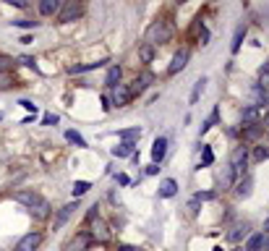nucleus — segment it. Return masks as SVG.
I'll use <instances>...</instances> for the list:
<instances>
[{
	"label": "nucleus",
	"mask_w": 269,
	"mask_h": 251,
	"mask_svg": "<svg viewBox=\"0 0 269 251\" xmlns=\"http://www.w3.org/2000/svg\"><path fill=\"white\" fill-rule=\"evenodd\" d=\"M8 3H10V6H16V8H26L24 0H8Z\"/></svg>",
	"instance_id": "c03bdc74"
},
{
	"label": "nucleus",
	"mask_w": 269,
	"mask_h": 251,
	"mask_svg": "<svg viewBox=\"0 0 269 251\" xmlns=\"http://www.w3.org/2000/svg\"><path fill=\"white\" fill-rule=\"evenodd\" d=\"M18 105H21V108H26L29 112H34V116H37V105H34V102H29V100H21Z\"/></svg>",
	"instance_id": "e433bc0d"
},
{
	"label": "nucleus",
	"mask_w": 269,
	"mask_h": 251,
	"mask_svg": "<svg viewBox=\"0 0 269 251\" xmlns=\"http://www.w3.org/2000/svg\"><path fill=\"white\" fill-rule=\"evenodd\" d=\"M0 120H3V116H0Z\"/></svg>",
	"instance_id": "864d4df0"
},
{
	"label": "nucleus",
	"mask_w": 269,
	"mask_h": 251,
	"mask_svg": "<svg viewBox=\"0 0 269 251\" xmlns=\"http://www.w3.org/2000/svg\"><path fill=\"white\" fill-rule=\"evenodd\" d=\"M248 230H251V225H248V222H238V225H236V228H232V230L228 233V238H230L232 244H238L240 238L248 236Z\"/></svg>",
	"instance_id": "dca6fc26"
},
{
	"label": "nucleus",
	"mask_w": 269,
	"mask_h": 251,
	"mask_svg": "<svg viewBox=\"0 0 269 251\" xmlns=\"http://www.w3.org/2000/svg\"><path fill=\"white\" fill-rule=\"evenodd\" d=\"M40 199H42L40 194H37V191H29V188H21V191H16V194H14V202L24 204V207H29V210H32Z\"/></svg>",
	"instance_id": "6e6552de"
},
{
	"label": "nucleus",
	"mask_w": 269,
	"mask_h": 251,
	"mask_svg": "<svg viewBox=\"0 0 269 251\" xmlns=\"http://www.w3.org/2000/svg\"><path fill=\"white\" fill-rule=\"evenodd\" d=\"M118 184H123V186H128V184H131V178H128V176H123V173H120V176H118Z\"/></svg>",
	"instance_id": "37998d69"
},
{
	"label": "nucleus",
	"mask_w": 269,
	"mask_h": 251,
	"mask_svg": "<svg viewBox=\"0 0 269 251\" xmlns=\"http://www.w3.org/2000/svg\"><path fill=\"white\" fill-rule=\"evenodd\" d=\"M240 118H243V123H256V118H259V108H256V105H246L240 110Z\"/></svg>",
	"instance_id": "4be33fe9"
},
{
	"label": "nucleus",
	"mask_w": 269,
	"mask_h": 251,
	"mask_svg": "<svg viewBox=\"0 0 269 251\" xmlns=\"http://www.w3.org/2000/svg\"><path fill=\"white\" fill-rule=\"evenodd\" d=\"M246 32H248V26H246V24H240V26L236 29V34H232V44H230L232 52L240 50V44H243V40H246Z\"/></svg>",
	"instance_id": "aec40b11"
},
{
	"label": "nucleus",
	"mask_w": 269,
	"mask_h": 251,
	"mask_svg": "<svg viewBox=\"0 0 269 251\" xmlns=\"http://www.w3.org/2000/svg\"><path fill=\"white\" fill-rule=\"evenodd\" d=\"M188 58H191V52L188 50H178L172 55V60H170V66H168V74L170 76H175V74H180L186 66H188Z\"/></svg>",
	"instance_id": "0eeeda50"
},
{
	"label": "nucleus",
	"mask_w": 269,
	"mask_h": 251,
	"mask_svg": "<svg viewBox=\"0 0 269 251\" xmlns=\"http://www.w3.org/2000/svg\"><path fill=\"white\" fill-rule=\"evenodd\" d=\"M104 66V60H97V63H86V66H71L68 74H86V71H94V68Z\"/></svg>",
	"instance_id": "b1692460"
},
{
	"label": "nucleus",
	"mask_w": 269,
	"mask_h": 251,
	"mask_svg": "<svg viewBox=\"0 0 269 251\" xmlns=\"http://www.w3.org/2000/svg\"><path fill=\"white\" fill-rule=\"evenodd\" d=\"M58 123V116H52V112H50V116H44V126H55Z\"/></svg>",
	"instance_id": "ea45409f"
},
{
	"label": "nucleus",
	"mask_w": 269,
	"mask_h": 251,
	"mask_svg": "<svg viewBox=\"0 0 269 251\" xmlns=\"http://www.w3.org/2000/svg\"><path fill=\"white\" fill-rule=\"evenodd\" d=\"M120 76H123V71H120V68H118V66H110L108 76H104V84H108L110 89H115V86L120 84Z\"/></svg>",
	"instance_id": "6ab92c4d"
},
{
	"label": "nucleus",
	"mask_w": 269,
	"mask_h": 251,
	"mask_svg": "<svg viewBox=\"0 0 269 251\" xmlns=\"http://www.w3.org/2000/svg\"><path fill=\"white\" fill-rule=\"evenodd\" d=\"M212 251H222V248H220V246H214V248H212Z\"/></svg>",
	"instance_id": "3c124183"
},
{
	"label": "nucleus",
	"mask_w": 269,
	"mask_h": 251,
	"mask_svg": "<svg viewBox=\"0 0 269 251\" xmlns=\"http://www.w3.org/2000/svg\"><path fill=\"white\" fill-rule=\"evenodd\" d=\"M262 128H269V112H266V118H264V126H262Z\"/></svg>",
	"instance_id": "09e8293b"
},
{
	"label": "nucleus",
	"mask_w": 269,
	"mask_h": 251,
	"mask_svg": "<svg viewBox=\"0 0 269 251\" xmlns=\"http://www.w3.org/2000/svg\"><path fill=\"white\" fill-rule=\"evenodd\" d=\"M269 160V146H256L254 150V162H264Z\"/></svg>",
	"instance_id": "72a5a7b5"
},
{
	"label": "nucleus",
	"mask_w": 269,
	"mask_h": 251,
	"mask_svg": "<svg viewBox=\"0 0 269 251\" xmlns=\"http://www.w3.org/2000/svg\"><path fill=\"white\" fill-rule=\"evenodd\" d=\"M152 82H154V76H152V74H144V76H138V78H134V84L128 86V89H131V97H136V94H142V92H144V89H146V86H149Z\"/></svg>",
	"instance_id": "ddd939ff"
},
{
	"label": "nucleus",
	"mask_w": 269,
	"mask_h": 251,
	"mask_svg": "<svg viewBox=\"0 0 269 251\" xmlns=\"http://www.w3.org/2000/svg\"><path fill=\"white\" fill-rule=\"evenodd\" d=\"M157 170H160L157 165H149V168H146V176H154V173H157Z\"/></svg>",
	"instance_id": "a18cd8bd"
},
{
	"label": "nucleus",
	"mask_w": 269,
	"mask_h": 251,
	"mask_svg": "<svg viewBox=\"0 0 269 251\" xmlns=\"http://www.w3.org/2000/svg\"><path fill=\"white\" fill-rule=\"evenodd\" d=\"M264 246V233H256L248 238V244H246V251H259Z\"/></svg>",
	"instance_id": "393cba45"
},
{
	"label": "nucleus",
	"mask_w": 269,
	"mask_h": 251,
	"mask_svg": "<svg viewBox=\"0 0 269 251\" xmlns=\"http://www.w3.org/2000/svg\"><path fill=\"white\" fill-rule=\"evenodd\" d=\"M172 26L168 24V21H152L149 29H146V44H152V48H157V44H168L172 40Z\"/></svg>",
	"instance_id": "f257e3e1"
},
{
	"label": "nucleus",
	"mask_w": 269,
	"mask_h": 251,
	"mask_svg": "<svg viewBox=\"0 0 269 251\" xmlns=\"http://www.w3.org/2000/svg\"><path fill=\"white\" fill-rule=\"evenodd\" d=\"M66 139L71 142V144H76V146H86L84 136H81V134H76V131H66Z\"/></svg>",
	"instance_id": "473e14b6"
},
{
	"label": "nucleus",
	"mask_w": 269,
	"mask_h": 251,
	"mask_svg": "<svg viewBox=\"0 0 269 251\" xmlns=\"http://www.w3.org/2000/svg\"><path fill=\"white\" fill-rule=\"evenodd\" d=\"M204 84H206V78H198V82H196L194 92H191V105H196V102H198V97H202V92H204Z\"/></svg>",
	"instance_id": "c756f323"
},
{
	"label": "nucleus",
	"mask_w": 269,
	"mask_h": 251,
	"mask_svg": "<svg viewBox=\"0 0 269 251\" xmlns=\"http://www.w3.org/2000/svg\"><path fill=\"white\" fill-rule=\"evenodd\" d=\"M246 165H248V146H236L232 150V154H230V168H232V173H236V178L240 176H246Z\"/></svg>",
	"instance_id": "f03ea898"
},
{
	"label": "nucleus",
	"mask_w": 269,
	"mask_h": 251,
	"mask_svg": "<svg viewBox=\"0 0 269 251\" xmlns=\"http://www.w3.org/2000/svg\"><path fill=\"white\" fill-rule=\"evenodd\" d=\"M134 97H131V89H128L126 84H118L112 89V105H118V108H123V105H128V102H131Z\"/></svg>",
	"instance_id": "1a4fd4ad"
},
{
	"label": "nucleus",
	"mask_w": 269,
	"mask_h": 251,
	"mask_svg": "<svg viewBox=\"0 0 269 251\" xmlns=\"http://www.w3.org/2000/svg\"><path fill=\"white\" fill-rule=\"evenodd\" d=\"M14 66H16L14 58H8V55H0V74H10V71H14Z\"/></svg>",
	"instance_id": "bb28decb"
},
{
	"label": "nucleus",
	"mask_w": 269,
	"mask_h": 251,
	"mask_svg": "<svg viewBox=\"0 0 269 251\" xmlns=\"http://www.w3.org/2000/svg\"><path fill=\"white\" fill-rule=\"evenodd\" d=\"M262 134H264V128L259 123H248V126H243V128H240V139L243 142H256Z\"/></svg>",
	"instance_id": "f8f14e48"
},
{
	"label": "nucleus",
	"mask_w": 269,
	"mask_h": 251,
	"mask_svg": "<svg viewBox=\"0 0 269 251\" xmlns=\"http://www.w3.org/2000/svg\"><path fill=\"white\" fill-rule=\"evenodd\" d=\"M89 225H92V233H89L92 241H97V244H108L110 241V228H108V222H104V220L97 218V220H92Z\"/></svg>",
	"instance_id": "39448f33"
},
{
	"label": "nucleus",
	"mask_w": 269,
	"mask_h": 251,
	"mask_svg": "<svg viewBox=\"0 0 269 251\" xmlns=\"http://www.w3.org/2000/svg\"><path fill=\"white\" fill-rule=\"evenodd\" d=\"M214 162V152H212V146H202V165L209 168Z\"/></svg>",
	"instance_id": "7c9ffc66"
},
{
	"label": "nucleus",
	"mask_w": 269,
	"mask_h": 251,
	"mask_svg": "<svg viewBox=\"0 0 269 251\" xmlns=\"http://www.w3.org/2000/svg\"><path fill=\"white\" fill-rule=\"evenodd\" d=\"M102 108H104V110H110V108H112V102H110V97H108V94L102 97Z\"/></svg>",
	"instance_id": "79ce46f5"
},
{
	"label": "nucleus",
	"mask_w": 269,
	"mask_h": 251,
	"mask_svg": "<svg viewBox=\"0 0 269 251\" xmlns=\"http://www.w3.org/2000/svg\"><path fill=\"white\" fill-rule=\"evenodd\" d=\"M89 188H92V184H86V180H76V184H74V188H71V191H74V196L78 199V196H84V194H86Z\"/></svg>",
	"instance_id": "c85d7f7f"
},
{
	"label": "nucleus",
	"mask_w": 269,
	"mask_h": 251,
	"mask_svg": "<svg viewBox=\"0 0 269 251\" xmlns=\"http://www.w3.org/2000/svg\"><path fill=\"white\" fill-rule=\"evenodd\" d=\"M262 248H264V251H269V236L264 238V246H262Z\"/></svg>",
	"instance_id": "de8ad7c7"
},
{
	"label": "nucleus",
	"mask_w": 269,
	"mask_h": 251,
	"mask_svg": "<svg viewBox=\"0 0 269 251\" xmlns=\"http://www.w3.org/2000/svg\"><path fill=\"white\" fill-rule=\"evenodd\" d=\"M112 154H115V157H128V154H136V144H134V142H120L118 146H112Z\"/></svg>",
	"instance_id": "a211bd4d"
},
{
	"label": "nucleus",
	"mask_w": 269,
	"mask_h": 251,
	"mask_svg": "<svg viewBox=\"0 0 269 251\" xmlns=\"http://www.w3.org/2000/svg\"><path fill=\"white\" fill-rule=\"evenodd\" d=\"M29 212H32L34 220H48V218H50V202H48V199H40Z\"/></svg>",
	"instance_id": "4468645a"
},
{
	"label": "nucleus",
	"mask_w": 269,
	"mask_h": 251,
	"mask_svg": "<svg viewBox=\"0 0 269 251\" xmlns=\"http://www.w3.org/2000/svg\"><path fill=\"white\" fill-rule=\"evenodd\" d=\"M256 86H262L264 92H269V63H264L259 68V84H256Z\"/></svg>",
	"instance_id": "a878e982"
},
{
	"label": "nucleus",
	"mask_w": 269,
	"mask_h": 251,
	"mask_svg": "<svg viewBox=\"0 0 269 251\" xmlns=\"http://www.w3.org/2000/svg\"><path fill=\"white\" fill-rule=\"evenodd\" d=\"M266 108H269V105H266Z\"/></svg>",
	"instance_id": "5fc2aeb1"
},
{
	"label": "nucleus",
	"mask_w": 269,
	"mask_h": 251,
	"mask_svg": "<svg viewBox=\"0 0 269 251\" xmlns=\"http://www.w3.org/2000/svg\"><path fill=\"white\" fill-rule=\"evenodd\" d=\"M168 154V139L165 136H160V139H154V144H152V160H154V165L162 162Z\"/></svg>",
	"instance_id": "9d476101"
},
{
	"label": "nucleus",
	"mask_w": 269,
	"mask_h": 251,
	"mask_svg": "<svg viewBox=\"0 0 269 251\" xmlns=\"http://www.w3.org/2000/svg\"><path fill=\"white\" fill-rule=\"evenodd\" d=\"M142 136V128H131V131H120V139L123 142H134V139H138Z\"/></svg>",
	"instance_id": "f704fd0d"
},
{
	"label": "nucleus",
	"mask_w": 269,
	"mask_h": 251,
	"mask_svg": "<svg viewBox=\"0 0 269 251\" xmlns=\"http://www.w3.org/2000/svg\"><path fill=\"white\" fill-rule=\"evenodd\" d=\"M40 244H42V233H40V230H32V233H26L24 238H18V244H16L14 251H37Z\"/></svg>",
	"instance_id": "20e7f679"
},
{
	"label": "nucleus",
	"mask_w": 269,
	"mask_h": 251,
	"mask_svg": "<svg viewBox=\"0 0 269 251\" xmlns=\"http://www.w3.org/2000/svg\"><path fill=\"white\" fill-rule=\"evenodd\" d=\"M58 10H60V3H58V0H42L40 3V14L42 16H52V14H58Z\"/></svg>",
	"instance_id": "412c9836"
},
{
	"label": "nucleus",
	"mask_w": 269,
	"mask_h": 251,
	"mask_svg": "<svg viewBox=\"0 0 269 251\" xmlns=\"http://www.w3.org/2000/svg\"><path fill=\"white\" fill-rule=\"evenodd\" d=\"M89 246H92V236L81 230V233H76V236L71 238V241H68V244L63 246V251H86Z\"/></svg>",
	"instance_id": "423d86ee"
},
{
	"label": "nucleus",
	"mask_w": 269,
	"mask_h": 251,
	"mask_svg": "<svg viewBox=\"0 0 269 251\" xmlns=\"http://www.w3.org/2000/svg\"><path fill=\"white\" fill-rule=\"evenodd\" d=\"M264 230H269V218H266V222H264Z\"/></svg>",
	"instance_id": "8fccbe9b"
},
{
	"label": "nucleus",
	"mask_w": 269,
	"mask_h": 251,
	"mask_svg": "<svg viewBox=\"0 0 269 251\" xmlns=\"http://www.w3.org/2000/svg\"><path fill=\"white\" fill-rule=\"evenodd\" d=\"M198 204H202V199L194 196V199H191V204H188V210H191V212H198Z\"/></svg>",
	"instance_id": "58836bf2"
},
{
	"label": "nucleus",
	"mask_w": 269,
	"mask_h": 251,
	"mask_svg": "<svg viewBox=\"0 0 269 251\" xmlns=\"http://www.w3.org/2000/svg\"><path fill=\"white\" fill-rule=\"evenodd\" d=\"M78 210V202H71V204H66V207L58 212V218H55V230H60V228L68 222V218H71V214Z\"/></svg>",
	"instance_id": "9b49d317"
},
{
	"label": "nucleus",
	"mask_w": 269,
	"mask_h": 251,
	"mask_svg": "<svg viewBox=\"0 0 269 251\" xmlns=\"http://www.w3.org/2000/svg\"><path fill=\"white\" fill-rule=\"evenodd\" d=\"M81 14H84V6L76 3V0H68V3H63L60 10H58V24H71Z\"/></svg>",
	"instance_id": "7ed1b4c3"
},
{
	"label": "nucleus",
	"mask_w": 269,
	"mask_h": 251,
	"mask_svg": "<svg viewBox=\"0 0 269 251\" xmlns=\"http://www.w3.org/2000/svg\"><path fill=\"white\" fill-rule=\"evenodd\" d=\"M18 63H21V66H29V68H34V58H29V55H21Z\"/></svg>",
	"instance_id": "4c0bfd02"
},
{
	"label": "nucleus",
	"mask_w": 269,
	"mask_h": 251,
	"mask_svg": "<svg viewBox=\"0 0 269 251\" xmlns=\"http://www.w3.org/2000/svg\"><path fill=\"white\" fill-rule=\"evenodd\" d=\"M217 118H220V110H217V108H214V110H212V112H209V118H206V120H204V123H202V134H206V131H209V128H212V126H214V123H217Z\"/></svg>",
	"instance_id": "cd10ccee"
},
{
	"label": "nucleus",
	"mask_w": 269,
	"mask_h": 251,
	"mask_svg": "<svg viewBox=\"0 0 269 251\" xmlns=\"http://www.w3.org/2000/svg\"><path fill=\"white\" fill-rule=\"evenodd\" d=\"M232 184H236V173H232V168L228 165L225 170H222V176H220V188H230Z\"/></svg>",
	"instance_id": "5701e85b"
},
{
	"label": "nucleus",
	"mask_w": 269,
	"mask_h": 251,
	"mask_svg": "<svg viewBox=\"0 0 269 251\" xmlns=\"http://www.w3.org/2000/svg\"><path fill=\"white\" fill-rule=\"evenodd\" d=\"M251 186H254V180H251V176H243L238 184H236V194L240 199H246V196H251Z\"/></svg>",
	"instance_id": "f3484780"
},
{
	"label": "nucleus",
	"mask_w": 269,
	"mask_h": 251,
	"mask_svg": "<svg viewBox=\"0 0 269 251\" xmlns=\"http://www.w3.org/2000/svg\"><path fill=\"white\" fill-rule=\"evenodd\" d=\"M206 40H209V32H206V29H202V44H206Z\"/></svg>",
	"instance_id": "49530a36"
},
{
	"label": "nucleus",
	"mask_w": 269,
	"mask_h": 251,
	"mask_svg": "<svg viewBox=\"0 0 269 251\" xmlns=\"http://www.w3.org/2000/svg\"><path fill=\"white\" fill-rule=\"evenodd\" d=\"M236 251H246V248H236Z\"/></svg>",
	"instance_id": "603ef678"
},
{
	"label": "nucleus",
	"mask_w": 269,
	"mask_h": 251,
	"mask_svg": "<svg viewBox=\"0 0 269 251\" xmlns=\"http://www.w3.org/2000/svg\"><path fill=\"white\" fill-rule=\"evenodd\" d=\"M14 26H24V29H37V21H29V18H18V21H14Z\"/></svg>",
	"instance_id": "c9c22d12"
},
{
	"label": "nucleus",
	"mask_w": 269,
	"mask_h": 251,
	"mask_svg": "<svg viewBox=\"0 0 269 251\" xmlns=\"http://www.w3.org/2000/svg\"><path fill=\"white\" fill-rule=\"evenodd\" d=\"M175 194H178V180L165 178V180L160 184V196H162V199H172Z\"/></svg>",
	"instance_id": "2eb2a0df"
},
{
	"label": "nucleus",
	"mask_w": 269,
	"mask_h": 251,
	"mask_svg": "<svg viewBox=\"0 0 269 251\" xmlns=\"http://www.w3.org/2000/svg\"><path fill=\"white\" fill-rule=\"evenodd\" d=\"M118 251H142V248H138V246H128V244H120V246H118Z\"/></svg>",
	"instance_id": "a19ab883"
},
{
	"label": "nucleus",
	"mask_w": 269,
	"mask_h": 251,
	"mask_svg": "<svg viewBox=\"0 0 269 251\" xmlns=\"http://www.w3.org/2000/svg\"><path fill=\"white\" fill-rule=\"evenodd\" d=\"M138 58H142L144 63H152V58H154V48H152V44H144V48L138 50Z\"/></svg>",
	"instance_id": "2f4dec72"
}]
</instances>
